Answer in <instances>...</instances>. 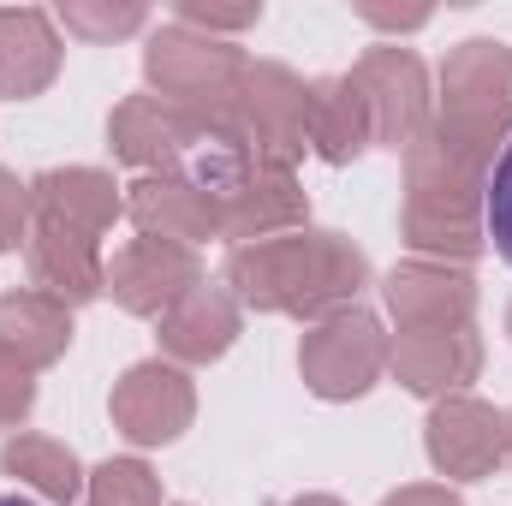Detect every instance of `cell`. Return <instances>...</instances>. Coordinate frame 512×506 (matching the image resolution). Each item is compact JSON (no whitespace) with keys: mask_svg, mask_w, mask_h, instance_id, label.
I'll list each match as a JSON object with an SVG mask.
<instances>
[{"mask_svg":"<svg viewBox=\"0 0 512 506\" xmlns=\"http://www.w3.org/2000/svg\"><path fill=\"white\" fill-rule=\"evenodd\" d=\"M227 286L256 310L322 316L364 286V256L334 233H280V239L239 245L227 262Z\"/></svg>","mask_w":512,"mask_h":506,"instance_id":"cell-1","label":"cell"},{"mask_svg":"<svg viewBox=\"0 0 512 506\" xmlns=\"http://www.w3.org/2000/svg\"><path fill=\"white\" fill-rule=\"evenodd\" d=\"M512 126V54L501 42H465L441 72V120H429V143L471 167H495V137Z\"/></svg>","mask_w":512,"mask_h":506,"instance_id":"cell-2","label":"cell"},{"mask_svg":"<svg viewBox=\"0 0 512 506\" xmlns=\"http://www.w3.org/2000/svg\"><path fill=\"white\" fill-rule=\"evenodd\" d=\"M143 66L161 84L167 108H179L203 126L233 120V96H239V78H245V60H239L233 42H215V36H197L191 24H173L149 42Z\"/></svg>","mask_w":512,"mask_h":506,"instance_id":"cell-3","label":"cell"},{"mask_svg":"<svg viewBox=\"0 0 512 506\" xmlns=\"http://www.w3.org/2000/svg\"><path fill=\"white\" fill-rule=\"evenodd\" d=\"M227 126L245 137L251 155L292 167V155L310 149V84H298L286 66H245Z\"/></svg>","mask_w":512,"mask_h":506,"instance_id":"cell-4","label":"cell"},{"mask_svg":"<svg viewBox=\"0 0 512 506\" xmlns=\"http://www.w3.org/2000/svg\"><path fill=\"white\" fill-rule=\"evenodd\" d=\"M382 370H387V340L364 310H340V316H328V322L304 340V381H310L322 399L370 393Z\"/></svg>","mask_w":512,"mask_h":506,"instance_id":"cell-5","label":"cell"},{"mask_svg":"<svg viewBox=\"0 0 512 506\" xmlns=\"http://www.w3.org/2000/svg\"><path fill=\"white\" fill-rule=\"evenodd\" d=\"M352 84L364 90L370 120H376V137H382L387 149H405V155H411V149L429 137V96H423V66H417V54H405V48H376V54L358 60Z\"/></svg>","mask_w":512,"mask_h":506,"instance_id":"cell-6","label":"cell"},{"mask_svg":"<svg viewBox=\"0 0 512 506\" xmlns=\"http://www.w3.org/2000/svg\"><path fill=\"white\" fill-rule=\"evenodd\" d=\"M203 286V268L191 245L173 239H131L108 268V292L126 304L131 316H167L179 298H191Z\"/></svg>","mask_w":512,"mask_h":506,"instance_id":"cell-7","label":"cell"},{"mask_svg":"<svg viewBox=\"0 0 512 506\" xmlns=\"http://www.w3.org/2000/svg\"><path fill=\"white\" fill-rule=\"evenodd\" d=\"M429 459L441 477H489L507 459V417L465 393L441 399L429 417Z\"/></svg>","mask_w":512,"mask_h":506,"instance_id":"cell-8","label":"cell"},{"mask_svg":"<svg viewBox=\"0 0 512 506\" xmlns=\"http://www.w3.org/2000/svg\"><path fill=\"white\" fill-rule=\"evenodd\" d=\"M114 423L126 429L137 447H161L179 441V429L191 423V381L173 364H137L114 387Z\"/></svg>","mask_w":512,"mask_h":506,"instance_id":"cell-9","label":"cell"},{"mask_svg":"<svg viewBox=\"0 0 512 506\" xmlns=\"http://www.w3.org/2000/svg\"><path fill=\"white\" fill-rule=\"evenodd\" d=\"M203 131H209L203 120L167 108L161 96H126V102L114 108V120H108L114 155L131 161V167H179V161L197 149Z\"/></svg>","mask_w":512,"mask_h":506,"instance_id":"cell-10","label":"cell"},{"mask_svg":"<svg viewBox=\"0 0 512 506\" xmlns=\"http://www.w3.org/2000/svg\"><path fill=\"white\" fill-rule=\"evenodd\" d=\"M387 364L411 393H453L477 376L483 346L471 328H405L399 346L387 352Z\"/></svg>","mask_w":512,"mask_h":506,"instance_id":"cell-11","label":"cell"},{"mask_svg":"<svg viewBox=\"0 0 512 506\" xmlns=\"http://www.w3.org/2000/svg\"><path fill=\"white\" fill-rule=\"evenodd\" d=\"M30 215L36 221H54L66 233H84V239H102L120 215V185L96 167H66V173H42L30 185Z\"/></svg>","mask_w":512,"mask_h":506,"instance_id":"cell-12","label":"cell"},{"mask_svg":"<svg viewBox=\"0 0 512 506\" xmlns=\"http://www.w3.org/2000/svg\"><path fill=\"white\" fill-rule=\"evenodd\" d=\"M60 72V36L36 6H0V96L30 102Z\"/></svg>","mask_w":512,"mask_h":506,"instance_id":"cell-13","label":"cell"},{"mask_svg":"<svg viewBox=\"0 0 512 506\" xmlns=\"http://www.w3.org/2000/svg\"><path fill=\"white\" fill-rule=\"evenodd\" d=\"M126 215L137 221V233H143V239H173V245H197V239L221 233L209 191H197V185H191V179H179V173H161V179L131 185Z\"/></svg>","mask_w":512,"mask_h":506,"instance_id":"cell-14","label":"cell"},{"mask_svg":"<svg viewBox=\"0 0 512 506\" xmlns=\"http://www.w3.org/2000/svg\"><path fill=\"white\" fill-rule=\"evenodd\" d=\"M471 280L465 274H447V268H429V262H405L387 274V304L399 316V334L405 328H471Z\"/></svg>","mask_w":512,"mask_h":506,"instance_id":"cell-15","label":"cell"},{"mask_svg":"<svg viewBox=\"0 0 512 506\" xmlns=\"http://www.w3.org/2000/svg\"><path fill=\"white\" fill-rule=\"evenodd\" d=\"M30 274H36V286H42L48 298H60V304H84V298H96V292L108 286V268H102L96 239L66 233V227H54V221H36V227H30Z\"/></svg>","mask_w":512,"mask_h":506,"instance_id":"cell-16","label":"cell"},{"mask_svg":"<svg viewBox=\"0 0 512 506\" xmlns=\"http://www.w3.org/2000/svg\"><path fill=\"white\" fill-rule=\"evenodd\" d=\"M239 334V304L227 286H197L191 298H179L167 316H161V346L185 364H209L233 346Z\"/></svg>","mask_w":512,"mask_h":506,"instance_id":"cell-17","label":"cell"},{"mask_svg":"<svg viewBox=\"0 0 512 506\" xmlns=\"http://www.w3.org/2000/svg\"><path fill=\"white\" fill-rule=\"evenodd\" d=\"M370 137H376V120H370V102H364V90L352 84V72L310 84V149H316V155L352 161Z\"/></svg>","mask_w":512,"mask_h":506,"instance_id":"cell-18","label":"cell"},{"mask_svg":"<svg viewBox=\"0 0 512 506\" xmlns=\"http://www.w3.org/2000/svg\"><path fill=\"white\" fill-rule=\"evenodd\" d=\"M0 346L24 364H54L72 346V316L48 292H6L0 298Z\"/></svg>","mask_w":512,"mask_h":506,"instance_id":"cell-19","label":"cell"},{"mask_svg":"<svg viewBox=\"0 0 512 506\" xmlns=\"http://www.w3.org/2000/svg\"><path fill=\"white\" fill-rule=\"evenodd\" d=\"M6 471L12 477H24L36 495H48V501H78L84 495V471H78V459L60 447V441H48V435H18V441H6Z\"/></svg>","mask_w":512,"mask_h":506,"instance_id":"cell-20","label":"cell"},{"mask_svg":"<svg viewBox=\"0 0 512 506\" xmlns=\"http://www.w3.org/2000/svg\"><path fill=\"white\" fill-rule=\"evenodd\" d=\"M483 239H495L501 262L512 268V143L495 155V167L483 179Z\"/></svg>","mask_w":512,"mask_h":506,"instance_id":"cell-21","label":"cell"},{"mask_svg":"<svg viewBox=\"0 0 512 506\" xmlns=\"http://www.w3.org/2000/svg\"><path fill=\"white\" fill-rule=\"evenodd\" d=\"M90 506H161V489H155V477L137 459H114V465L96 471Z\"/></svg>","mask_w":512,"mask_h":506,"instance_id":"cell-22","label":"cell"},{"mask_svg":"<svg viewBox=\"0 0 512 506\" xmlns=\"http://www.w3.org/2000/svg\"><path fill=\"white\" fill-rule=\"evenodd\" d=\"M60 18L84 42H114V36L143 30V6H90V0H72V6H60Z\"/></svg>","mask_w":512,"mask_h":506,"instance_id":"cell-23","label":"cell"},{"mask_svg":"<svg viewBox=\"0 0 512 506\" xmlns=\"http://www.w3.org/2000/svg\"><path fill=\"white\" fill-rule=\"evenodd\" d=\"M30 399H36V387H30V364L12 358V352L0 346V423H18V417L30 411Z\"/></svg>","mask_w":512,"mask_h":506,"instance_id":"cell-24","label":"cell"},{"mask_svg":"<svg viewBox=\"0 0 512 506\" xmlns=\"http://www.w3.org/2000/svg\"><path fill=\"white\" fill-rule=\"evenodd\" d=\"M179 18L185 24H203V30H245V24L262 18V6H197V0H185Z\"/></svg>","mask_w":512,"mask_h":506,"instance_id":"cell-25","label":"cell"},{"mask_svg":"<svg viewBox=\"0 0 512 506\" xmlns=\"http://www.w3.org/2000/svg\"><path fill=\"white\" fill-rule=\"evenodd\" d=\"M24 215H30V191H18L12 173H0V251L24 239Z\"/></svg>","mask_w":512,"mask_h":506,"instance_id":"cell-26","label":"cell"},{"mask_svg":"<svg viewBox=\"0 0 512 506\" xmlns=\"http://www.w3.org/2000/svg\"><path fill=\"white\" fill-rule=\"evenodd\" d=\"M387 506H459L447 489H399Z\"/></svg>","mask_w":512,"mask_h":506,"instance_id":"cell-27","label":"cell"},{"mask_svg":"<svg viewBox=\"0 0 512 506\" xmlns=\"http://www.w3.org/2000/svg\"><path fill=\"white\" fill-rule=\"evenodd\" d=\"M364 18H370V24H382V30H417L429 12H376V6H370Z\"/></svg>","mask_w":512,"mask_h":506,"instance_id":"cell-28","label":"cell"},{"mask_svg":"<svg viewBox=\"0 0 512 506\" xmlns=\"http://www.w3.org/2000/svg\"><path fill=\"white\" fill-rule=\"evenodd\" d=\"M292 506H340V501H328V495H310V501H292Z\"/></svg>","mask_w":512,"mask_h":506,"instance_id":"cell-29","label":"cell"},{"mask_svg":"<svg viewBox=\"0 0 512 506\" xmlns=\"http://www.w3.org/2000/svg\"><path fill=\"white\" fill-rule=\"evenodd\" d=\"M0 506H36V501H24V495H0Z\"/></svg>","mask_w":512,"mask_h":506,"instance_id":"cell-30","label":"cell"},{"mask_svg":"<svg viewBox=\"0 0 512 506\" xmlns=\"http://www.w3.org/2000/svg\"><path fill=\"white\" fill-rule=\"evenodd\" d=\"M507 459H512V417H507Z\"/></svg>","mask_w":512,"mask_h":506,"instance_id":"cell-31","label":"cell"},{"mask_svg":"<svg viewBox=\"0 0 512 506\" xmlns=\"http://www.w3.org/2000/svg\"><path fill=\"white\" fill-rule=\"evenodd\" d=\"M507 328H512V316H507Z\"/></svg>","mask_w":512,"mask_h":506,"instance_id":"cell-32","label":"cell"}]
</instances>
